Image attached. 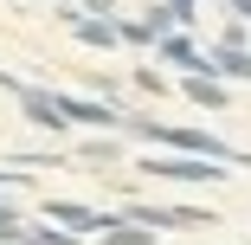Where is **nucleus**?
Instances as JSON below:
<instances>
[{"label":"nucleus","instance_id":"nucleus-6","mask_svg":"<svg viewBox=\"0 0 251 245\" xmlns=\"http://www.w3.org/2000/svg\"><path fill=\"white\" fill-rule=\"evenodd\" d=\"M155 52H161L168 65H180V71H213V58H206V52H200V45H193V39H187L180 26H168V32L155 39Z\"/></svg>","mask_w":251,"mask_h":245},{"label":"nucleus","instance_id":"nucleus-7","mask_svg":"<svg viewBox=\"0 0 251 245\" xmlns=\"http://www.w3.org/2000/svg\"><path fill=\"white\" fill-rule=\"evenodd\" d=\"M187 104H200V110H232V97H226V84H219L213 71H187Z\"/></svg>","mask_w":251,"mask_h":245},{"label":"nucleus","instance_id":"nucleus-9","mask_svg":"<svg viewBox=\"0 0 251 245\" xmlns=\"http://www.w3.org/2000/svg\"><path fill=\"white\" fill-rule=\"evenodd\" d=\"M71 32H77L84 45H116V39H123V26L103 20V13H97V20H71Z\"/></svg>","mask_w":251,"mask_h":245},{"label":"nucleus","instance_id":"nucleus-3","mask_svg":"<svg viewBox=\"0 0 251 245\" xmlns=\"http://www.w3.org/2000/svg\"><path fill=\"white\" fill-rule=\"evenodd\" d=\"M13 97H20V110H26L32 123H45V129H71V116H65V97H58V90H39V84H13Z\"/></svg>","mask_w":251,"mask_h":245},{"label":"nucleus","instance_id":"nucleus-13","mask_svg":"<svg viewBox=\"0 0 251 245\" xmlns=\"http://www.w3.org/2000/svg\"><path fill=\"white\" fill-rule=\"evenodd\" d=\"M65 7H71V0H65Z\"/></svg>","mask_w":251,"mask_h":245},{"label":"nucleus","instance_id":"nucleus-11","mask_svg":"<svg viewBox=\"0 0 251 245\" xmlns=\"http://www.w3.org/2000/svg\"><path fill=\"white\" fill-rule=\"evenodd\" d=\"M84 162H123V149L103 136V142H84Z\"/></svg>","mask_w":251,"mask_h":245},{"label":"nucleus","instance_id":"nucleus-10","mask_svg":"<svg viewBox=\"0 0 251 245\" xmlns=\"http://www.w3.org/2000/svg\"><path fill=\"white\" fill-rule=\"evenodd\" d=\"M20 245H77V232H65V226H45V232H20Z\"/></svg>","mask_w":251,"mask_h":245},{"label":"nucleus","instance_id":"nucleus-8","mask_svg":"<svg viewBox=\"0 0 251 245\" xmlns=\"http://www.w3.org/2000/svg\"><path fill=\"white\" fill-rule=\"evenodd\" d=\"M213 78H251V52L245 45H213Z\"/></svg>","mask_w":251,"mask_h":245},{"label":"nucleus","instance_id":"nucleus-2","mask_svg":"<svg viewBox=\"0 0 251 245\" xmlns=\"http://www.w3.org/2000/svg\"><path fill=\"white\" fill-rule=\"evenodd\" d=\"M148 174H161V181H193V187H206V181H219V168L226 162H206V155H155V162H142Z\"/></svg>","mask_w":251,"mask_h":245},{"label":"nucleus","instance_id":"nucleus-4","mask_svg":"<svg viewBox=\"0 0 251 245\" xmlns=\"http://www.w3.org/2000/svg\"><path fill=\"white\" fill-rule=\"evenodd\" d=\"M129 219H142V226H155V232H187V226H206L213 213L206 207H123Z\"/></svg>","mask_w":251,"mask_h":245},{"label":"nucleus","instance_id":"nucleus-5","mask_svg":"<svg viewBox=\"0 0 251 245\" xmlns=\"http://www.w3.org/2000/svg\"><path fill=\"white\" fill-rule=\"evenodd\" d=\"M45 213H52V226H65V232H110L123 219V213H90L77 200H45Z\"/></svg>","mask_w":251,"mask_h":245},{"label":"nucleus","instance_id":"nucleus-12","mask_svg":"<svg viewBox=\"0 0 251 245\" xmlns=\"http://www.w3.org/2000/svg\"><path fill=\"white\" fill-rule=\"evenodd\" d=\"M232 13H245V20H251V0H232Z\"/></svg>","mask_w":251,"mask_h":245},{"label":"nucleus","instance_id":"nucleus-1","mask_svg":"<svg viewBox=\"0 0 251 245\" xmlns=\"http://www.w3.org/2000/svg\"><path fill=\"white\" fill-rule=\"evenodd\" d=\"M123 129L142 136V142H155V149H180V155H206V162L251 168L245 149H232V142H219V136H206V129H168V123H155V116H123Z\"/></svg>","mask_w":251,"mask_h":245}]
</instances>
